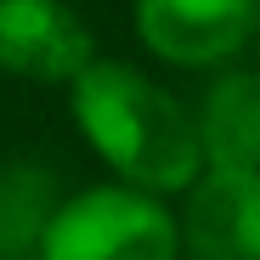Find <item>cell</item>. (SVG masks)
<instances>
[{
	"label": "cell",
	"instance_id": "1",
	"mask_svg": "<svg viewBox=\"0 0 260 260\" xmlns=\"http://www.w3.org/2000/svg\"><path fill=\"white\" fill-rule=\"evenodd\" d=\"M74 119L119 176L136 192H181L198 187L204 147H198V119L153 85L142 68L96 57L74 79Z\"/></svg>",
	"mask_w": 260,
	"mask_h": 260
},
{
	"label": "cell",
	"instance_id": "2",
	"mask_svg": "<svg viewBox=\"0 0 260 260\" xmlns=\"http://www.w3.org/2000/svg\"><path fill=\"white\" fill-rule=\"evenodd\" d=\"M181 226L136 187H91L57 204L40 260H176Z\"/></svg>",
	"mask_w": 260,
	"mask_h": 260
},
{
	"label": "cell",
	"instance_id": "3",
	"mask_svg": "<svg viewBox=\"0 0 260 260\" xmlns=\"http://www.w3.org/2000/svg\"><path fill=\"white\" fill-rule=\"evenodd\" d=\"M254 0H136V34L147 51L181 68L226 62L254 34Z\"/></svg>",
	"mask_w": 260,
	"mask_h": 260
},
{
	"label": "cell",
	"instance_id": "4",
	"mask_svg": "<svg viewBox=\"0 0 260 260\" xmlns=\"http://www.w3.org/2000/svg\"><path fill=\"white\" fill-rule=\"evenodd\" d=\"M91 62V34L62 0H0V68L6 74L74 85Z\"/></svg>",
	"mask_w": 260,
	"mask_h": 260
},
{
	"label": "cell",
	"instance_id": "5",
	"mask_svg": "<svg viewBox=\"0 0 260 260\" xmlns=\"http://www.w3.org/2000/svg\"><path fill=\"white\" fill-rule=\"evenodd\" d=\"M192 260H260V176H204L187 204Z\"/></svg>",
	"mask_w": 260,
	"mask_h": 260
},
{
	"label": "cell",
	"instance_id": "6",
	"mask_svg": "<svg viewBox=\"0 0 260 260\" xmlns=\"http://www.w3.org/2000/svg\"><path fill=\"white\" fill-rule=\"evenodd\" d=\"M209 176H260V74H221L198 108Z\"/></svg>",
	"mask_w": 260,
	"mask_h": 260
},
{
	"label": "cell",
	"instance_id": "7",
	"mask_svg": "<svg viewBox=\"0 0 260 260\" xmlns=\"http://www.w3.org/2000/svg\"><path fill=\"white\" fill-rule=\"evenodd\" d=\"M51 215H57V181L40 164L0 170V260H40Z\"/></svg>",
	"mask_w": 260,
	"mask_h": 260
}]
</instances>
